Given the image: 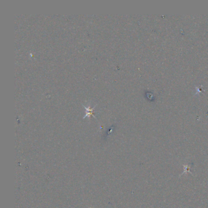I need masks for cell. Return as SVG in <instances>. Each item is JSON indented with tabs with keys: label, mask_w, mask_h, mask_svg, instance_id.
I'll use <instances>...</instances> for the list:
<instances>
[{
	"label": "cell",
	"mask_w": 208,
	"mask_h": 208,
	"mask_svg": "<svg viewBox=\"0 0 208 208\" xmlns=\"http://www.w3.org/2000/svg\"><path fill=\"white\" fill-rule=\"evenodd\" d=\"M85 108H86V115L84 116V118H86V117H87V116L89 117L90 116H93V117H95V116H94L93 114V109H95V107H93V108H92V109H90L89 107H88V108L85 107Z\"/></svg>",
	"instance_id": "6da1fadb"
}]
</instances>
